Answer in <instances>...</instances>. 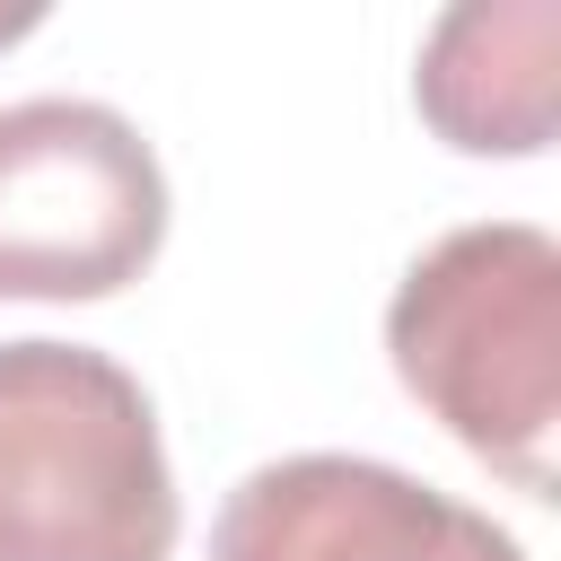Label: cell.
I'll list each match as a JSON object with an SVG mask.
<instances>
[{
  "instance_id": "1",
  "label": "cell",
  "mask_w": 561,
  "mask_h": 561,
  "mask_svg": "<svg viewBox=\"0 0 561 561\" xmlns=\"http://www.w3.org/2000/svg\"><path fill=\"white\" fill-rule=\"evenodd\" d=\"M386 351L412 403L491 473L552 500L561 421V245L526 219L447 228L386 307Z\"/></svg>"
},
{
  "instance_id": "2",
  "label": "cell",
  "mask_w": 561,
  "mask_h": 561,
  "mask_svg": "<svg viewBox=\"0 0 561 561\" xmlns=\"http://www.w3.org/2000/svg\"><path fill=\"white\" fill-rule=\"evenodd\" d=\"M175 473L140 377L88 342H0V561H167Z\"/></svg>"
},
{
  "instance_id": "3",
  "label": "cell",
  "mask_w": 561,
  "mask_h": 561,
  "mask_svg": "<svg viewBox=\"0 0 561 561\" xmlns=\"http://www.w3.org/2000/svg\"><path fill=\"white\" fill-rule=\"evenodd\" d=\"M167 237L158 149L96 96L0 105V298H114Z\"/></svg>"
},
{
  "instance_id": "4",
  "label": "cell",
  "mask_w": 561,
  "mask_h": 561,
  "mask_svg": "<svg viewBox=\"0 0 561 561\" xmlns=\"http://www.w3.org/2000/svg\"><path fill=\"white\" fill-rule=\"evenodd\" d=\"M210 561H526V552L482 508L377 456H280L219 500Z\"/></svg>"
},
{
  "instance_id": "5",
  "label": "cell",
  "mask_w": 561,
  "mask_h": 561,
  "mask_svg": "<svg viewBox=\"0 0 561 561\" xmlns=\"http://www.w3.org/2000/svg\"><path fill=\"white\" fill-rule=\"evenodd\" d=\"M552 44L561 9L552 0H473L447 9L421 44L412 96L447 149L473 158H526L552 140Z\"/></svg>"
}]
</instances>
